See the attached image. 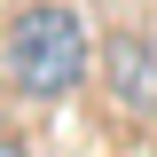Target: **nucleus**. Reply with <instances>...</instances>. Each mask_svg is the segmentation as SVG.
I'll use <instances>...</instances> for the list:
<instances>
[{"label":"nucleus","mask_w":157,"mask_h":157,"mask_svg":"<svg viewBox=\"0 0 157 157\" xmlns=\"http://www.w3.org/2000/svg\"><path fill=\"white\" fill-rule=\"evenodd\" d=\"M0 157H24V141H16V134H0Z\"/></svg>","instance_id":"nucleus-3"},{"label":"nucleus","mask_w":157,"mask_h":157,"mask_svg":"<svg viewBox=\"0 0 157 157\" xmlns=\"http://www.w3.org/2000/svg\"><path fill=\"white\" fill-rule=\"evenodd\" d=\"M102 63H110V94L126 102V110L149 118L157 110V47H149V39H110Z\"/></svg>","instance_id":"nucleus-2"},{"label":"nucleus","mask_w":157,"mask_h":157,"mask_svg":"<svg viewBox=\"0 0 157 157\" xmlns=\"http://www.w3.org/2000/svg\"><path fill=\"white\" fill-rule=\"evenodd\" d=\"M8 78L32 102H63L86 78V24L71 8H55V0L16 8V24H8Z\"/></svg>","instance_id":"nucleus-1"}]
</instances>
